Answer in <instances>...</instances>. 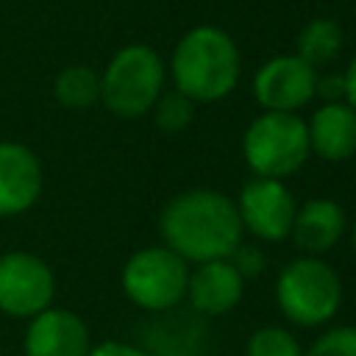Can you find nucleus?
<instances>
[{
  "label": "nucleus",
  "instance_id": "nucleus-22",
  "mask_svg": "<svg viewBox=\"0 0 356 356\" xmlns=\"http://www.w3.org/2000/svg\"><path fill=\"white\" fill-rule=\"evenodd\" d=\"M89 356H150V353L128 342H100L89 350Z\"/></svg>",
  "mask_w": 356,
  "mask_h": 356
},
{
  "label": "nucleus",
  "instance_id": "nucleus-24",
  "mask_svg": "<svg viewBox=\"0 0 356 356\" xmlns=\"http://www.w3.org/2000/svg\"><path fill=\"white\" fill-rule=\"evenodd\" d=\"M350 248H353V256H356V222H353V231H350Z\"/></svg>",
  "mask_w": 356,
  "mask_h": 356
},
{
  "label": "nucleus",
  "instance_id": "nucleus-17",
  "mask_svg": "<svg viewBox=\"0 0 356 356\" xmlns=\"http://www.w3.org/2000/svg\"><path fill=\"white\" fill-rule=\"evenodd\" d=\"M150 111H153V122L161 134H181L189 128V122L195 117V103L186 95H181L178 89H172V92H161Z\"/></svg>",
  "mask_w": 356,
  "mask_h": 356
},
{
  "label": "nucleus",
  "instance_id": "nucleus-16",
  "mask_svg": "<svg viewBox=\"0 0 356 356\" xmlns=\"http://www.w3.org/2000/svg\"><path fill=\"white\" fill-rule=\"evenodd\" d=\"M53 95L64 108H72V111L89 108L100 100V75L86 64L64 67L56 75Z\"/></svg>",
  "mask_w": 356,
  "mask_h": 356
},
{
  "label": "nucleus",
  "instance_id": "nucleus-15",
  "mask_svg": "<svg viewBox=\"0 0 356 356\" xmlns=\"http://www.w3.org/2000/svg\"><path fill=\"white\" fill-rule=\"evenodd\" d=\"M342 28L339 22L328 19V17H317L312 22H306L298 33V42H295V56L303 58L309 67H325L331 64L339 50H342Z\"/></svg>",
  "mask_w": 356,
  "mask_h": 356
},
{
  "label": "nucleus",
  "instance_id": "nucleus-21",
  "mask_svg": "<svg viewBox=\"0 0 356 356\" xmlns=\"http://www.w3.org/2000/svg\"><path fill=\"white\" fill-rule=\"evenodd\" d=\"M314 97H323V103L345 100V78H342V72L339 75H317Z\"/></svg>",
  "mask_w": 356,
  "mask_h": 356
},
{
  "label": "nucleus",
  "instance_id": "nucleus-4",
  "mask_svg": "<svg viewBox=\"0 0 356 356\" xmlns=\"http://www.w3.org/2000/svg\"><path fill=\"white\" fill-rule=\"evenodd\" d=\"M164 78L167 67L150 44H125L100 75V103L122 120L145 117L164 92Z\"/></svg>",
  "mask_w": 356,
  "mask_h": 356
},
{
  "label": "nucleus",
  "instance_id": "nucleus-11",
  "mask_svg": "<svg viewBox=\"0 0 356 356\" xmlns=\"http://www.w3.org/2000/svg\"><path fill=\"white\" fill-rule=\"evenodd\" d=\"M245 295V278L234 270L228 259L200 261L189 270L186 278V300L197 314L222 317L239 306Z\"/></svg>",
  "mask_w": 356,
  "mask_h": 356
},
{
  "label": "nucleus",
  "instance_id": "nucleus-23",
  "mask_svg": "<svg viewBox=\"0 0 356 356\" xmlns=\"http://www.w3.org/2000/svg\"><path fill=\"white\" fill-rule=\"evenodd\" d=\"M342 78H345V103L356 111V56H353V58H350V64L345 67Z\"/></svg>",
  "mask_w": 356,
  "mask_h": 356
},
{
  "label": "nucleus",
  "instance_id": "nucleus-3",
  "mask_svg": "<svg viewBox=\"0 0 356 356\" xmlns=\"http://www.w3.org/2000/svg\"><path fill=\"white\" fill-rule=\"evenodd\" d=\"M275 303L278 312L300 328L325 325L342 306L339 273L320 256H298L286 261L275 278Z\"/></svg>",
  "mask_w": 356,
  "mask_h": 356
},
{
  "label": "nucleus",
  "instance_id": "nucleus-8",
  "mask_svg": "<svg viewBox=\"0 0 356 356\" xmlns=\"http://www.w3.org/2000/svg\"><path fill=\"white\" fill-rule=\"evenodd\" d=\"M242 228L259 242H284L289 239L298 200L284 181L275 178H250L239 197L234 200Z\"/></svg>",
  "mask_w": 356,
  "mask_h": 356
},
{
  "label": "nucleus",
  "instance_id": "nucleus-18",
  "mask_svg": "<svg viewBox=\"0 0 356 356\" xmlns=\"http://www.w3.org/2000/svg\"><path fill=\"white\" fill-rule=\"evenodd\" d=\"M245 356H303L300 342L284 325H261L248 337Z\"/></svg>",
  "mask_w": 356,
  "mask_h": 356
},
{
  "label": "nucleus",
  "instance_id": "nucleus-19",
  "mask_svg": "<svg viewBox=\"0 0 356 356\" xmlns=\"http://www.w3.org/2000/svg\"><path fill=\"white\" fill-rule=\"evenodd\" d=\"M303 356H356V325H334L325 328Z\"/></svg>",
  "mask_w": 356,
  "mask_h": 356
},
{
  "label": "nucleus",
  "instance_id": "nucleus-6",
  "mask_svg": "<svg viewBox=\"0 0 356 356\" xmlns=\"http://www.w3.org/2000/svg\"><path fill=\"white\" fill-rule=\"evenodd\" d=\"M189 264L167 245L136 250L122 267L125 298L145 312H170L186 298Z\"/></svg>",
  "mask_w": 356,
  "mask_h": 356
},
{
  "label": "nucleus",
  "instance_id": "nucleus-13",
  "mask_svg": "<svg viewBox=\"0 0 356 356\" xmlns=\"http://www.w3.org/2000/svg\"><path fill=\"white\" fill-rule=\"evenodd\" d=\"M348 228L345 209L331 197H312L298 206L289 239L303 256H323L337 248Z\"/></svg>",
  "mask_w": 356,
  "mask_h": 356
},
{
  "label": "nucleus",
  "instance_id": "nucleus-7",
  "mask_svg": "<svg viewBox=\"0 0 356 356\" xmlns=\"http://www.w3.org/2000/svg\"><path fill=\"white\" fill-rule=\"evenodd\" d=\"M56 275L44 259L11 250L0 256V312L8 317H36L50 309Z\"/></svg>",
  "mask_w": 356,
  "mask_h": 356
},
{
  "label": "nucleus",
  "instance_id": "nucleus-9",
  "mask_svg": "<svg viewBox=\"0 0 356 356\" xmlns=\"http://www.w3.org/2000/svg\"><path fill=\"white\" fill-rule=\"evenodd\" d=\"M317 70L298 56H273L253 75V97L264 111H295L314 97Z\"/></svg>",
  "mask_w": 356,
  "mask_h": 356
},
{
  "label": "nucleus",
  "instance_id": "nucleus-1",
  "mask_svg": "<svg viewBox=\"0 0 356 356\" xmlns=\"http://www.w3.org/2000/svg\"><path fill=\"white\" fill-rule=\"evenodd\" d=\"M161 242L186 264L228 259L245 228L234 197L217 189H186L170 197L159 214Z\"/></svg>",
  "mask_w": 356,
  "mask_h": 356
},
{
  "label": "nucleus",
  "instance_id": "nucleus-14",
  "mask_svg": "<svg viewBox=\"0 0 356 356\" xmlns=\"http://www.w3.org/2000/svg\"><path fill=\"white\" fill-rule=\"evenodd\" d=\"M309 150L323 161H348L356 153V111L345 100L323 103L306 122Z\"/></svg>",
  "mask_w": 356,
  "mask_h": 356
},
{
  "label": "nucleus",
  "instance_id": "nucleus-12",
  "mask_svg": "<svg viewBox=\"0 0 356 356\" xmlns=\"http://www.w3.org/2000/svg\"><path fill=\"white\" fill-rule=\"evenodd\" d=\"M42 195V164L19 142H0V217L28 211Z\"/></svg>",
  "mask_w": 356,
  "mask_h": 356
},
{
  "label": "nucleus",
  "instance_id": "nucleus-5",
  "mask_svg": "<svg viewBox=\"0 0 356 356\" xmlns=\"http://www.w3.org/2000/svg\"><path fill=\"white\" fill-rule=\"evenodd\" d=\"M306 120L295 111H261L242 136L245 164L256 178L284 181L309 159Z\"/></svg>",
  "mask_w": 356,
  "mask_h": 356
},
{
  "label": "nucleus",
  "instance_id": "nucleus-20",
  "mask_svg": "<svg viewBox=\"0 0 356 356\" xmlns=\"http://www.w3.org/2000/svg\"><path fill=\"white\" fill-rule=\"evenodd\" d=\"M228 261L234 264V270H236L245 281H250V278H256V275L264 273V267H267V253L261 250V245L242 239V242L228 253Z\"/></svg>",
  "mask_w": 356,
  "mask_h": 356
},
{
  "label": "nucleus",
  "instance_id": "nucleus-10",
  "mask_svg": "<svg viewBox=\"0 0 356 356\" xmlns=\"http://www.w3.org/2000/svg\"><path fill=\"white\" fill-rule=\"evenodd\" d=\"M89 328L70 309H44L31 317L25 331V356H89Z\"/></svg>",
  "mask_w": 356,
  "mask_h": 356
},
{
  "label": "nucleus",
  "instance_id": "nucleus-2",
  "mask_svg": "<svg viewBox=\"0 0 356 356\" xmlns=\"http://www.w3.org/2000/svg\"><path fill=\"white\" fill-rule=\"evenodd\" d=\"M242 72L236 42L217 25L186 31L170 58V75L181 95L192 103H217L228 97Z\"/></svg>",
  "mask_w": 356,
  "mask_h": 356
}]
</instances>
